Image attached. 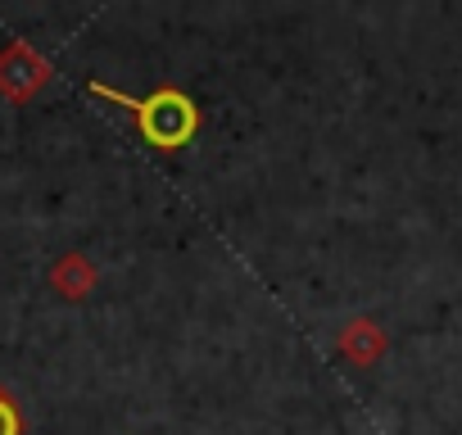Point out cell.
I'll return each instance as SVG.
<instances>
[{
	"label": "cell",
	"mask_w": 462,
	"mask_h": 435,
	"mask_svg": "<svg viewBox=\"0 0 462 435\" xmlns=\"http://www.w3.org/2000/svg\"><path fill=\"white\" fill-rule=\"evenodd\" d=\"M0 435H19V412L0 399Z\"/></svg>",
	"instance_id": "cell-2"
},
{
	"label": "cell",
	"mask_w": 462,
	"mask_h": 435,
	"mask_svg": "<svg viewBox=\"0 0 462 435\" xmlns=\"http://www.w3.org/2000/svg\"><path fill=\"white\" fill-rule=\"evenodd\" d=\"M91 91L105 96V100L127 105V109L136 114V132H141L150 145H159V150H177V145H186V141L195 136L199 114H195L190 96H181V91H172V87H168V91H154V96H145V100H132V96H123V91H114V87H100V82H91Z\"/></svg>",
	"instance_id": "cell-1"
}]
</instances>
